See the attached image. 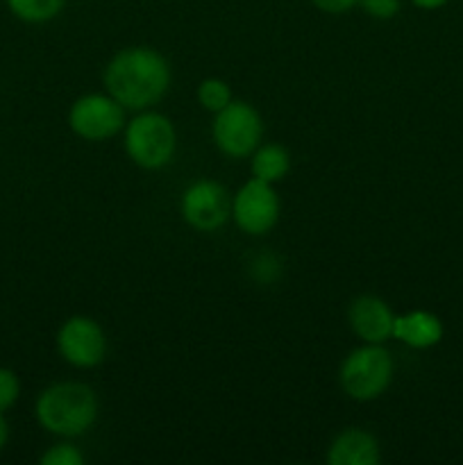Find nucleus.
I'll use <instances>...</instances> for the list:
<instances>
[{
    "label": "nucleus",
    "instance_id": "obj_4",
    "mask_svg": "<svg viewBox=\"0 0 463 465\" xmlns=\"http://www.w3.org/2000/svg\"><path fill=\"white\" fill-rule=\"evenodd\" d=\"M175 127L162 114H141L125 130L127 154L136 166L148 171L166 166L175 154Z\"/></svg>",
    "mask_w": 463,
    "mask_h": 465
},
{
    "label": "nucleus",
    "instance_id": "obj_3",
    "mask_svg": "<svg viewBox=\"0 0 463 465\" xmlns=\"http://www.w3.org/2000/svg\"><path fill=\"white\" fill-rule=\"evenodd\" d=\"M393 380V359L379 343H368L352 350L340 366V386L359 402L375 400L389 389Z\"/></svg>",
    "mask_w": 463,
    "mask_h": 465
},
{
    "label": "nucleus",
    "instance_id": "obj_12",
    "mask_svg": "<svg viewBox=\"0 0 463 465\" xmlns=\"http://www.w3.org/2000/svg\"><path fill=\"white\" fill-rule=\"evenodd\" d=\"M330 465H375L379 463V445L363 430H348L339 434L327 454Z\"/></svg>",
    "mask_w": 463,
    "mask_h": 465
},
{
    "label": "nucleus",
    "instance_id": "obj_16",
    "mask_svg": "<svg viewBox=\"0 0 463 465\" xmlns=\"http://www.w3.org/2000/svg\"><path fill=\"white\" fill-rule=\"evenodd\" d=\"M21 393V381H18L16 372L9 368H0V411H7L14 407Z\"/></svg>",
    "mask_w": 463,
    "mask_h": 465
},
{
    "label": "nucleus",
    "instance_id": "obj_19",
    "mask_svg": "<svg viewBox=\"0 0 463 465\" xmlns=\"http://www.w3.org/2000/svg\"><path fill=\"white\" fill-rule=\"evenodd\" d=\"M357 3L359 0H313V5L327 14H343L352 9Z\"/></svg>",
    "mask_w": 463,
    "mask_h": 465
},
{
    "label": "nucleus",
    "instance_id": "obj_17",
    "mask_svg": "<svg viewBox=\"0 0 463 465\" xmlns=\"http://www.w3.org/2000/svg\"><path fill=\"white\" fill-rule=\"evenodd\" d=\"M84 457L73 445H54L41 457V465H82Z\"/></svg>",
    "mask_w": 463,
    "mask_h": 465
},
{
    "label": "nucleus",
    "instance_id": "obj_20",
    "mask_svg": "<svg viewBox=\"0 0 463 465\" xmlns=\"http://www.w3.org/2000/svg\"><path fill=\"white\" fill-rule=\"evenodd\" d=\"M7 439H9V427H7V420H5L3 411H0V450L7 445Z\"/></svg>",
    "mask_w": 463,
    "mask_h": 465
},
{
    "label": "nucleus",
    "instance_id": "obj_6",
    "mask_svg": "<svg viewBox=\"0 0 463 465\" xmlns=\"http://www.w3.org/2000/svg\"><path fill=\"white\" fill-rule=\"evenodd\" d=\"M125 107L112 95L91 94L75 100L68 112V125L86 141H104L123 130Z\"/></svg>",
    "mask_w": 463,
    "mask_h": 465
},
{
    "label": "nucleus",
    "instance_id": "obj_9",
    "mask_svg": "<svg viewBox=\"0 0 463 465\" xmlns=\"http://www.w3.org/2000/svg\"><path fill=\"white\" fill-rule=\"evenodd\" d=\"M59 354L75 368L98 366L107 352L103 327L84 316L68 318L57 334Z\"/></svg>",
    "mask_w": 463,
    "mask_h": 465
},
{
    "label": "nucleus",
    "instance_id": "obj_1",
    "mask_svg": "<svg viewBox=\"0 0 463 465\" xmlns=\"http://www.w3.org/2000/svg\"><path fill=\"white\" fill-rule=\"evenodd\" d=\"M109 95L125 109H145L163 98L171 84L168 62L153 48L121 50L104 71Z\"/></svg>",
    "mask_w": 463,
    "mask_h": 465
},
{
    "label": "nucleus",
    "instance_id": "obj_14",
    "mask_svg": "<svg viewBox=\"0 0 463 465\" xmlns=\"http://www.w3.org/2000/svg\"><path fill=\"white\" fill-rule=\"evenodd\" d=\"M9 9L16 18L25 23H45L57 16L66 0H7Z\"/></svg>",
    "mask_w": 463,
    "mask_h": 465
},
{
    "label": "nucleus",
    "instance_id": "obj_18",
    "mask_svg": "<svg viewBox=\"0 0 463 465\" xmlns=\"http://www.w3.org/2000/svg\"><path fill=\"white\" fill-rule=\"evenodd\" d=\"M372 18H393L399 12V0H359Z\"/></svg>",
    "mask_w": 463,
    "mask_h": 465
},
{
    "label": "nucleus",
    "instance_id": "obj_8",
    "mask_svg": "<svg viewBox=\"0 0 463 465\" xmlns=\"http://www.w3.org/2000/svg\"><path fill=\"white\" fill-rule=\"evenodd\" d=\"M182 213L186 223L200 232H213L232 216V198L218 182L202 180L191 184L182 198Z\"/></svg>",
    "mask_w": 463,
    "mask_h": 465
},
{
    "label": "nucleus",
    "instance_id": "obj_15",
    "mask_svg": "<svg viewBox=\"0 0 463 465\" xmlns=\"http://www.w3.org/2000/svg\"><path fill=\"white\" fill-rule=\"evenodd\" d=\"M198 100L204 109L218 114L232 103V91L227 86V82L218 80V77H207V80L200 82Z\"/></svg>",
    "mask_w": 463,
    "mask_h": 465
},
{
    "label": "nucleus",
    "instance_id": "obj_7",
    "mask_svg": "<svg viewBox=\"0 0 463 465\" xmlns=\"http://www.w3.org/2000/svg\"><path fill=\"white\" fill-rule=\"evenodd\" d=\"M232 216L245 234H266L280 218V198L271 182L250 180L232 200Z\"/></svg>",
    "mask_w": 463,
    "mask_h": 465
},
{
    "label": "nucleus",
    "instance_id": "obj_10",
    "mask_svg": "<svg viewBox=\"0 0 463 465\" xmlns=\"http://www.w3.org/2000/svg\"><path fill=\"white\" fill-rule=\"evenodd\" d=\"M395 316L389 304L375 295L357 298L350 307V325L352 331L366 343H384L393 336Z\"/></svg>",
    "mask_w": 463,
    "mask_h": 465
},
{
    "label": "nucleus",
    "instance_id": "obj_5",
    "mask_svg": "<svg viewBox=\"0 0 463 465\" xmlns=\"http://www.w3.org/2000/svg\"><path fill=\"white\" fill-rule=\"evenodd\" d=\"M263 134V123L257 109L248 103L232 100L221 109L213 121V141L230 157H245L259 145Z\"/></svg>",
    "mask_w": 463,
    "mask_h": 465
},
{
    "label": "nucleus",
    "instance_id": "obj_2",
    "mask_svg": "<svg viewBox=\"0 0 463 465\" xmlns=\"http://www.w3.org/2000/svg\"><path fill=\"white\" fill-rule=\"evenodd\" d=\"M98 400L94 391L77 381H64L45 389L36 400V420L50 434L80 436L94 425Z\"/></svg>",
    "mask_w": 463,
    "mask_h": 465
},
{
    "label": "nucleus",
    "instance_id": "obj_11",
    "mask_svg": "<svg viewBox=\"0 0 463 465\" xmlns=\"http://www.w3.org/2000/svg\"><path fill=\"white\" fill-rule=\"evenodd\" d=\"M393 339L413 350L434 348L443 339V322L429 312H409L404 316H395Z\"/></svg>",
    "mask_w": 463,
    "mask_h": 465
},
{
    "label": "nucleus",
    "instance_id": "obj_13",
    "mask_svg": "<svg viewBox=\"0 0 463 465\" xmlns=\"http://www.w3.org/2000/svg\"><path fill=\"white\" fill-rule=\"evenodd\" d=\"M291 157L284 145L268 143L259 148L252 157V175L263 182H277L289 173Z\"/></svg>",
    "mask_w": 463,
    "mask_h": 465
},
{
    "label": "nucleus",
    "instance_id": "obj_21",
    "mask_svg": "<svg viewBox=\"0 0 463 465\" xmlns=\"http://www.w3.org/2000/svg\"><path fill=\"white\" fill-rule=\"evenodd\" d=\"M413 3L422 9H436V7H443L448 0H413Z\"/></svg>",
    "mask_w": 463,
    "mask_h": 465
}]
</instances>
